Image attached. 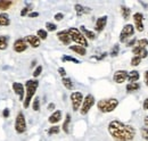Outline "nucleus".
Listing matches in <instances>:
<instances>
[{
  "label": "nucleus",
  "instance_id": "obj_1",
  "mask_svg": "<svg viewBox=\"0 0 148 141\" xmlns=\"http://www.w3.org/2000/svg\"><path fill=\"white\" fill-rule=\"evenodd\" d=\"M108 132L115 141H131L136 136V130L133 126L120 121H112L108 124Z\"/></svg>",
  "mask_w": 148,
  "mask_h": 141
},
{
  "label": "nucleus",
  "instance_id": "obj_2",
  "mask_svg": "<svg viewBox=\"0 0 148 141\" xmlns=\"http://www.w3.org/2000/svg\"><path fill=\"white\" fill-rule=\"evenodd\" d=\"M38 87H39V81L38 80H29V81H26V84H25L26 97L24 98V108H29V106L32 101L33 96L37 92Z\"/></svg>",
  "mask_w": 148,
  "mask_h": 141
},
{
  "label": "nucleus",
  "instance_id": "obj_3",
  "mask_svg": "<svg viewBox=\"0 0 148 141\" xmlns=\"http://www.w3.org/2000/svg\"><path fill=\"white\" fill-rule=\"evenodd\" d=\"M119 106V100L115 98L101 99L97 103V107L101 113H111Z\"/></svg>",
  "mask_w": 148,
  "mask_h": 141
},
{
  "label": "nucleus",
  "instance_id": "obj_4",
  "mask_svg": "<svg viewBox=\"0 0 148 141\" xmlns=\"http://www.w3.org/2000/svg\"><path fill=\"white\" fill-rule=\"evenodd\" d=\"M67 31L70 33V36H71L72 41H74L75 43H77V46H81V47H84V48L88 47V41L84 38V35L80 32V30H77L76 27H70Z\"/></svg>",
  "mask_w": 148,
  "mask_h": 141
},
{
  "label": "nucleus",
  "instance_id": "obj_5",
  "mask_svg": "<svg viewBox=\"0 0 148 141\" xmlns=\"http://www.w3.org/2000/svg\"><path fill=\"white\" fill-rule=\"evenodd\" d=\"M95 105V98H93L92 94H87L86 98H83V101H82V105L80 108V113L81 115H87L90 110V108Z\"/></svg>",
  "mask_w": 148,
  "mask_h": 141
},
{
  "label": "nucleus",
  "instance_id": "obj_6",
  "mask_svg": "<svg viewBox=\"0 0 148 141\" xmlns=\"http://www.w3.org/2000/svg\"><path fill=\"white\" fill-rule=\"evenodd\" d=\"M15 131L18 134H23L26 131V121H25V116L22 112H19L16 116V121H15Z\"/></svg>",
  "mask_w": 148,
  "mask_h": 141
},
{
  "label": "nucleus",
  "instance_id": "obj_7",
  "mask_svg": "<svg viewBox=\"0 0 148 141\" xmlns=\"http://www.w3.org/2000/svg\"><path fill=\"white\" fill-rule=\"evenodd\" d=\"M71 101H72V108H73L74 112H77L80 109V107L82 105V101H83V94L81 92H72L71 94Z\"/></svg>",
  "mask_w": 148,
  "mask_h": 141
},
{
  "label": "nucleus",
  "instance_id": "obj_8",
  "mask_svg": "<svg viewBox=\"0 0 148 141\" xmlns=\"http://www.w3.org/2000/svg\"><path fill=\"white\" fill-rule=\"evenodd\" d=\"M134 33V26L132 24H127L122 31H121V34H120V41L121 42H127V40L131 38Z\"/></svg>",
  "mask_w": 148,
  "mask_h": 141
},
{
  "label": "nucleus",
  "instance_id": "obj_9",
  "mask_svg": "<svg viewBox=\"0 0 148 141\" xmlns=\"http://www.w3.org/2000/svg\"><path fill=\"white\" fill-rule=\"evenodd\" d=\"M127 79H128V72L124 70H116V72L114 73V75H113V80H114V82H116V83H119V84L123 83Z\"/></svg>",
  "mask_w": 148,
  "mask_h": 141
},
{
  "label": "nucleus",
  "instance_id": "obj_10",
  "mask_svg": "<svg viewBox=\"0 0 148 141\" xmlns=\"http://www.w3.org/2000/svg\"><path fill=\"white\" fill-rule=\"evenodd\" d=\"M144 15L141 13H136L133 15V22H134V25H136V29L137 31L139 32H143L144 31Z\"/></svg>",
  "mask_w": 148,
  "mask_h": 141
},
{
  "label": "nucleus",
  "instance_id": "obj_11",
  "mask_svg": "<svg viewBox=\"0 0 148 141\" xmlns=\"http://www.w3.org/2000/svg\"><path fill=\"white\" fill-rule=\"evenodd\" d=\"M57 38L59 39V41L63 43V44H70L72 39L70 36V33L67 30H63V31H59L57 33Z\"/></svg>",
  "mask_w": 148,
  "mask_h": 141
},
{
  "label": "nucleus",
  "instance_id": "obj_12",
  "mask_svg": "<svg viewBox=\"0 0 148 141\" xmlns=\"http://www.w3.org/2000/svg\"><path fill=\"white\" fill-rule=\"evenodd\" d=\"M13 90L14 92L19 97V100L23 101L24 100V92H25V87L22 84V83H18V82H14L13 83Z\"/></svg>",
  "mask_w": 148,
  "mask_h": 141
},
{
  "label": "nucleus",
  "instance_id": "obj_13",
  "mask_svg": "<svg viewBox=\"0 0 148 141\" xmlns=\"http://www.w3.org/2000/svg\"><path fill=\"white\" fill-rule=\"evenodd\" d=\"M14 50L16 53H23L27 49V43L23 40V39H17L15 42H14V46H13Z\"/></svg>",
  "mask_w": 148,
  "mask_h": 141
},
{
  "label": "nucleus",
  "instance_id": "obj_14",
  "mask_svg": "<svg viewBox=\"0 0 148 141\" xmlns=\"http://www.w3.org/2000/svg\"><path fill=\"white\" fill-rule=\"evenodd\" d=\"M27 44H30L32 48H38L40 46V39L38 38L37 35H26L23 39Z\"/></svg>",
  "mask_w": 148,
  "mask_h": 141
},
{
  "label": "nucleus",
  "instance_id": "obj_15",
  "mask_svg": "<svg viewBox=\"0 0 148 141\" xmlns=\"http://www.w3.org/2000/svg\"><path fill=\"white\" fill-rule=\"evenodd\" d=\"M106 24H107V16H101V17H99L96 21L95 30H96L97 32H101V31L105 29Z\"/></svg>",
  "mask_w": 148,
  "mask_h": 141
},
{
  "label": "nucleus",
  "instance_id": "obj_16",
  "mask_svg": "<svg viewBox=\"0 0 148 141\" xmlns=\"http://www.w3.org/2000/svg\"><path fill=\"white\" fill-rule=\"evenodd\" d=\"M132 53H134V56H138L139 58H146L148 56V51L146 48H140V47H134L133 49H132Z\"/></svg>",
  "mask_w": 148,
  "mask_h": 141
},
{
  "label": "nucleus",
  "instance_id": "obj_17",
  "mask_svg": "<svg viewBox=\"0 0 148 141\" xmlns=\"http://www.w3.org/2000/svg\"><path fill=\"white\" fill-rule=\"evenodd\" d=\"M75 12H76L77 17H80V16H82V15H84V14H89V13L91 12V9H90L89 7H83L82 5L76 3V5H75Z\"/></svg>",
  "mask_w": 148,
  "mask_h": 141
},
{
  "label": "nucleus",
  "instance_id": "obj_18",
  "mask_svg": "<svg viewBox=\"0 0 148 141\" xmlns=\"http://www.w3.org/2000/svg\"><path fill=\"white\" fill-rule=\"evenodd\" d=\"M60 120H62V112H60V110H55V112L49 116V118H48L49 123H51V124L58 123Z\"/></svg>",
  "mask_w": 148,
  "mask_h": 141
},
{
  "label": "nucleus",
  "instance_id": "obj_19",
  "mask_svg": "<svg viewBox=\"0 0 148 141\" xmlns=\"http://www.w3.org/2000/svg\"><path fill=\"white\" fill-rule=\"evenodd\" d=\"M80 32H81L82 34L84 35V38H86V39H87V38H88V39H90V40H95V39H96V34L93 33L92 31H89L88 29H86L83 25L81 26V29H80Z\"/></svg>",
  "mask_w": 148,
  "mask_h": 141
},
{
  "label": "nucleus",
  "instance_id": "obj_20",
  "mask_svg": "<svg viewBox=\"0 0 148 141\" xmlns=\"http://www.w3.org/2000/svg\"><path fill=\"white\" fill-rule=\"evenodd\" d=\"M70 49L74 53H76L77 55H80V56H86V53H87V50H86L84 47H81V46H77V44L70 46Z\"/></svg>",
  "mask_w": 148,
  "mask_h": 141
},
{
  "label": "nucleus",
  "instance_id": "obj_21",
  "mask_svg": "<svg viewBox=\"0 0 148 141\" xmlns=\"http://www.w3.org/2000/svg\"><path fill=\"white\" fill-rule=\"evenodd\" d=\"M139 72L138 70H131L128 73V80L130 81V83H133V82H137L139 80Z\"/></svg>",
  "mask_w": 148,
  "mask_h": 141
},
{
  "label": "nucleus",
  "instance_id": "obj_22",
  "mask_svg": "<svg viewBox=\"0 0 148 141\" xmlns=\"http://www.w3.org/2000/svg\"><path fill=\"white\" fill-rule=\"evenodd\" d=\"M13 3H14V1H12V0H0V12L9 9Z\"/></svg>",
  "mask_w": 148,
  "mask_h": 141
},
{
  "label": "nucleus",
  "instance_id": "obj_23",
  "mask_svg": "<svg viewBox=\"0 0 148 141\" xmlns=\"http://www.w3.org/2000/svg\"><path fill=\"white\" fill-rule=\"evenodd\" d=\"M10 24V19L8 14L6 13H1L0 14V26H8Z\"/></svg>",
  "mask_w": 148,
  "mask_h": 141
},
{
  "label": "nucleus",
  "instance_id": "obj_24",
  "mask_svg": "<svg viewBox=\"0 0 148 141\" xmlns=\"http://www.w3.org/2000/svg\"><path fill=\"white\" fill-rule=\"evenodd\" d=\"M8 47V36L0 35V50H5Z\"/></svg>",
  "mask_w": 148,
  "mask_h": 141
},
{
  "label": "nucleus",
  "instance_id": "obj_25",
  "mask_svg": "<svg viewBox=\"0 0 148 141\" xmlns=\"http://www.w3.org/2000/svg\"><path fill=\"white\" fill-rule=\"evenodd\" d=\"M70 123H71V115H70V114H66V116H65V122L63 123V131H64L65 133H69V132H70V130H69Z\"/></svg>",
  "mask_w": 148,
  "mask_h": 141
},
{
  "label": "nucleus",
  "instance_id": "obj_26",
  "mask_svg": "<svg viewBox=\"0 0 148 141\" xmlns=\"http://www.w3.org/2000/svg\"><path fill=\"white\" fill-rule=\"evenodd\" d=\"M62 82H63L64 87L66 89H69V90H72V89H73V82H72L71 79H69V77H63V79H62Z\"/></svg>",
  "mask_w": 148,
  "mask_h": 141
},
{
  "label": "nucleus",
  "instance_id": "obj_27",
  "mask_svg": "<svg viewBox=\"0 0 148 141\" xmlns=\"http://www.w3.org/2000/svg\"><path fill=\"white\" fill-rule=\"evenodd\" d=\"M140 88V84L138 82H133V83H129L127 86V91L128 92H132V91H137Z\"/></svg>",
  "mask_w": 148,
  "mask_h": 141
},
{
  "label": "nucleus",
  "instance_id": "obj_28",
  "mask_svg": "<svg viewBox=\"0 0 148 141\" xmlns=\"http://www.w3.org/2000/svg\"><path fill=\"white\" fill-rule=\"evenodd\" d=\"M121 13H122V16H123L124 19H128V18L130 17V15H131L130 8L125 7V6H122V7H121Z\"/></svg>",
  "mask_w": 148,
  "mask_h": 141
},
{
  "label": "nucleus",
  "instance_id": "obj_29",
  "mask_svg": "<svg viewBox=\"0 0 148 141\" xmlns=\"http://www.w3.org/2000/svg\"><path fill=\"white\" fill-rule=\"evenodd\" d=\"M37 36L40 39V40H46V39H47V36H48V33H47V31H45V30L40 29V30H38Z\"/></svg>",
  "mask_w": 148,
  "mask_h": 141
},
{
  "label": "nucleus",
  "instance_id": "obj_30",
  "mask_svg": "<svg viewBox=\"0 0 148 141\" xmlns=\"http://www.w3.org/2000/svg\"><path fill=\"white\" fill-rule=\"evenodd\" d=\"M59 131H60V129H59V126H50V129L48 130V134L49 136H54V134H58L59 133Z\"/></svg>",
  "mask_w": 148,
  "mask_h": 141
},
{
  "label": "nucleus",
  "instance_id": "obj_31",
  "mask_svg": "<svg viewBox=\"0 0 148 141\" xmlns=\"http://www.w3.org/2000/svg\"><path fill=\"white\" fill-rule=\"evenodd\" d=\"M62 60H63V62H72V63H75V64H79V63H80L76 58L71 57V56H63V57H62Z\"/></svg>",
  "mask_w": 148,
  "mask_h": 141
},
{
  "label": "nucleus",
  "instance_id": "obj_32",
  "mask_svg": "<svg viewBox=\"0 0 148 141\" xmlns=\"http://www.w3.org/2000/svg\"><path fill=\"white\" fill-rule=\"evenodd\" d=\"M137 47H140V48H146L148 46V40L147 39H140L137 41Z\"/></svg>",
  "mask_w": 148,
  "mask_h": 141
},
{
  "label": "nucleus",
  "instance_id": "obj_33",
  "mask_svg": "<svg viewBox=\"0 0 148 141\" xmlns=\"http://www.w3.org/2000/svg\"><path fill=\"white\" fill-rule=\"evenodd\" d=\"M140 62H141V58H139L138 56H134L131 59V66H138L140 64Z\"/></svg>",
  "mask_w": 148,
  "mask_h": 141
},
{
  "label": "nucleus",
  "instance_id": "obj_34",
  "mask_svg": "<svg viewBox=\"0 0 148 141\" xmlns=\"http://www.w3.org/2000/svg\"><path fill=\"white\" fill-rule=\"evenodd\" d=\"M46 27H47V31H50V32H54L56 31V29H57V26H56L54 23H50V22H48V23H46Z\"/></svg>",
  "mask_w": 148,
  "mask_h": 141
},
{
  "label": "nucleus",
  "instance_id": "obj_35",
  "mask_svg": "<svg viewBox=\"0 0 148 141\" xmlns=\"http://www.w3.org/2000/svg\"><path fill=\"white\" fill-rule=\"evenodd\" d=\"M32 108H33V110H36V112H38V110L40 109V100H39V98H36V99L33 100V103H32Z\"/></svg>",
  "mask_w": 148,
  "mask_h": 141
},
{
  "label": "nucleus",
  "instance_id": "obj_36",
  "mask_svg": "<svg viewBox=\"0 0 148 141\" xmlns=\"http://www.w3.org/2000/svg\"><path fill=\"white\" fill-rule=\"evenodd\" d=\"M119 51H120V47H119V44H115V46L113 47V49H112L111 56L112 57H116V56L119 55Z\"/></svg>",
  "mask_w": 148,
  "mask_h": 141
},
{
  "label": "nucleus",
  "instance_id": "obj_37",
  "mask_svg": "<svg viewBox=\"0 0 148 141\" xmlns=\"http://www.w3.org/2000/svg\"><path fill=\"white\" fill-rule=\"evenodd\" d=\"M140 132H141V138L145 139L146 141H148V129L147 127H143Z\"/></svg>",
  "mask_w": 148,
  "mask_h": 141
},
{
  "label": "nucleus",
  "instance_id": "obj_38",
  "mask_svg": "<svg viewBox=\"0 0 148 141\" xmlns=\"http://www.w3.org/2000/svg\"><path fill=\"white\" fill-rule=\"evenodd\" d=\"M41 72H42V66L39 65L37 68L34 70V72H33V76H34V77H38V76L41 74Z\"/></svg>",
  "mask_w": 148,
  "mask_h": 141
},
{
  "label": "nucleus",
  "instance_id": "obj_39",
  "mask_svg": "<svg viewBox=\"0 0 148 141\" xmlns=\"http://www.w3.org/2000/svg\"><path fill=\"white\" fill-rule=\"evenodd\" d=\"M31 9H32V7H30V6H27V7L23 8V9L21 10V16H25V15H27V13H29Z\"/></svg>",
  "mask_w": 148,
  "mask_h": 141
},
{
  "label": "nucleus",
  "instance_id": "obj_40",
  "mask_svg": "<svg viewBox=\"0 0 148 141\" xmlns=\"http://www.w3.org/2000/svg\"><path fill=\"white\" fill-rule=\"evenodd\" d=\"M2 116H3L5 118L9 117V109H8V108H5V109H3V112H2Z\"/></svg>",
  "mask_w": 148,
  "mask_h": 141
},
{
  "label": "nucleus",
  "instance_id": "obj_41",
  "mask_svg": "<svg viewBox=\"0 0 148 141\" xmlns=\"http://www.w3.org/2000/svg\"><path fill=\"white\" fill-rule=\"evenodd\" d=\"M58 73H59V75H62L63 77H65V75H66L65 68H63V67H59V68H58Z\"/></svg>",
  "mask_w": 148,
  "mask_h": 141
},
{
  "label": "nucleus",
  "instance_id": "obj_42",
  "mask_svg": "<svg viewBox=\"0 0 148 141\" xmlns=\"http://www.w3.org/2000/svg\"><path fill=\"white\" fill-rule=\"evenodd\" d=\"M63 18H64V15H63L62 13H58V14H56V15H55L56 21H62Z\"/></svg>",
  "mask_w": 148,
  "mask_h": 141
},
{
  "label": "nucleus",
  "instance_id": "obj_43",
  "mask_svg": "<svg viewBox=\"0 0 148 141\" xmlns=\"http://www.w3.org/2000/svg\"><path fill=\"white\" fill-rule=\"evenodd\" d=\"M38 16H39V13H37V12H33V13H30V14H29V17H31V18L38 17Z\"/></svg>",
  "mask_w": 148,
  "mask_h": 141
},
{
  "label": "nucleus",
  "instance_id": "obj_44",
  "mask_svg": "<svg viewBox=\"0 0 148 141\" xmlns=\"http://www.w3.org/2000/svg\"><path fill=\"white\" fill-rule=\"evenodd\" d=\"M134 43H136V39H132L131 41H129V42L127 43V46H128V47H132Z\"/></svg>",
  "mask_w": 148,
  "mask_h": 141
},
{
  "label": "nucleus",
  "instance_id": "obj_45",
  "mask_svg": "<svg viewBox=\"0 0 148 141\" xmlns=\"http://www.w3.org/2000/svg\"><path fill=\"white\" fill-rule=\"evenodd\" d=\"M145 83H146V86L148 87V70L145 72Z\"/></svg>",
  "mask_w": 148,
  "mask_h": 141
},
{
  "label": "nucleus",
  "instance_id": "obj_46",
  "mask_svg": "<svg viewBox=\"0 0 148 141\" xmlns=\"http://www.w3.org/2000/svg\"><path fill=\"white\" fill-rule=\"evenodd\" d=\"M144 109H148V98L147 99H145V101H144Z\"/></svg>",
  "mask_w": 148,
  "mask_h": 141
},
{
  "label": "nucleus",
  "instance_id": "obj_47",
  "mask_svg": "<svg viewBox=\"0 0 148 141\" xmlns=\"http://www.w3.org/2000/svg\"><path fill=\"white\" fill-rule=\"evenodd\" d=\"M54 108H55V104H49L48 105V109L49 110H54Z\"/></svg>",
  "mask_w": 148,
  "mask_h": 141
},
{
  "label": "nucleus",
  "instance_id": "obj_48",
  "mask_svg": "<svg viewBox=\"0 0 148 141\" xmlns=\"http://www.w3.org/2000/svg\"><path fill=\"white\" fill-rule=\"evenodd\" d=\"M144 123H145V125L148 127V116H145V118H144Z\"/></svg>",
  "mask_w": 148,
  "mask_h": 141
},
{
  "label": "nucleus",
  "instance_id": "obj_49",
  "mask_svg": "<svg viewBox=\"0 0 148 141\" xmlns=\"http://www.w3.org/2000/svg\"><path fill=\"white\" fill-rule=\"evenodd\" d=\"M36 63H37V62H36V60H33V62H32V64H31V66H34V65H36Z\"/></svg>",
  "mask_w": 148,
  "mask_h": 141
}]
</instances>
